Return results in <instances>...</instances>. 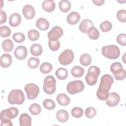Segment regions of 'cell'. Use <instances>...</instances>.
Segmentation results:
<instances>
[{"instance_id":"8","label":"cell","mask_w":126,"mask_h":126,"mask_svg":"<svg viewBox=\"0 0 126 126\" xmlns=\"http://www.w3.org/2000/svg\"><path fill=\"white\" fill-rule=\"evenodd\" d=\"M74 53L70 49L63 51L59 57V63L63 65H66L72 62L74 59Z\"/></svg>"},{"instance_id":"23","label":"cell","mask_w":126,"mask_h":126,"mask_svg":"<svg viewBox=\"0 0 126 126\" xmlns=\"http://www.w3.org/2000/svg\"><path fill=\"white\" fill-rule=\"evenodd\" d=\"M56 118L60 122L65 123L68 120L69 115L67 111L64 109H61L57 112Z\"/></svg>"},{"instance_id":"4","label":"cell","mask_w":126,"mask_h":126,"mask_svg":"<svg viewBox=\"0 0 126 126\" xmlns=\"http://www.w3.org/2000/svg\"><path fill=\"white\" fill-rule=\"evenodd\" d=\"M110 70L117 80H124L126 77V70L120 62L113 63L111 65Z\"/></svg>"},{"instance_id":"5","label":"cell","mask_w":126,"mask_h":126,"mask_svg":"<svg viewBox=\"0 0 126 126\" xmlns=\"http://www.w3.org/2000/svg\"><path fill=\"white\" fill-rule=\"evenodd\" d=\"M56 80L52 75L46 76L43 82V89L44 92L48 94H53L56 90Z\"/></svg>"},{"instance_id":"31","label":"cell","mask_w":126,"mask_h":126,"mask_svg":"<svg viewBox=\"0 0 126 126\" xmlns=\"http://www.w3.org/2000/svg\"><path fill=\"white\" fill-rule=\"evenodd\" d=\"M13 43L10 39H6L2 41V49L6 52H11L13 49Z\"/></svg>"},{"instance_id":"39","label":"cell","mask_w":126,"mask_h":126,"mask_svg":"<svg viewBox=\"0 0 126 126\" xmlns=\"http://www.w3.org/2000/svg\"><path fill=\"white\" fill-rule=\"evenodd\" d=\"M96 110L93 107H89L85 109V115L88 118H93L96 115Z\"/></svg>"},{"instance_id":"11","label":"cell","mask_w":126,"mask_h":126,"mask_svg":"<svg viewBox=\"0 0 126 126\" xmlns=\"http://www.w3.org/2000/svg\"><path fill=\"white\" fill-rule=\"evenodd\" d=\"M63 32L62 28L59 26H54L48 33V37L50 40H57L63 35Z\"/></svg>"},{"instance_id":"41","label":"cell","mask_w":126,"mask_h":126,"mask_svg":"<svg viewBox=\"0 0 126 126\" xmlns=\"http://www.w3.org/2000/svg\"><path fill=\"white\" fill-rule=\"evenodd\" d=\"M11 33V30L6 26H3L0 27V35L2 37H6L10 36Z\"/></svg>"},{"instance_id":"17","label":"cell","mask_w":126,"mask_h":126,"mask_svg":"<svg viewBox=\"0 0 126 126\" xmlns=\"http://www.w3.org/2000/svg\"><path fill=\"white\" fill-rule=\"evenodd\" d=\"M21 17L18 13L12 14L9 19V23L12 27H16L18 26L21 22Z\"/></svg>"},{"instance_id":"45","label":"cell","mask_w":126,"mask_h":126,"mask_svg":"<svg viewBox=\"0 0 126 126\" xmlns=\"http://www.w3.org/2000/svg\"><path fill=\"white\" fill-rule=\"evenodd\" d=\"M1 121L0 125L1 126H12L13 124L11 121L10 119H4Z\"/></svg>"},{"instance_id":"30","label":"cell","mask_w":126,"mask_h":126,"mask_svg":"<svg viewBox=\"0 0 126 126\" xmlns=\"http://www.w3.org/2000/svg\"><path fill=\"white\" fill-rule=\"evenodd\" d=\"M80 62L81 64L83 66H89L92 62V57L91 55L87 53L82 54L80 58Z\"/></svg>"},{"instance_id":"21","label":"cell","mask_w":126,"mask_h":126,"mask_svg":"<svg viewBox=\"0 0 126 126\" xmlns=\"http://www.w3.org/2000/svg\"><path fill=\"white\" fill-rule=\"evenodd\" d=\"M57 101L58 103L62 106H67L69 104L70 100L69 96L65 94L61 93L57 95Z\"/></svg>"},{"instance_id":"35","label":"cell","mask_w":126,"mask_h":126,"mask_svg":"<svg viewBox=\"0 0 126 126\" xmlns=\"http://www.w3.org/2000/svg\"><path fill=\"white\" fill-rule=\"evenodd\" d=\"M112 28V23L109 21H104L100 25V28L103 32H108L110 31Z\"/></svg>"},{"instance_id":"7","label":"cell","mask_w":126,"mask_h":126,"mask_svg":"<svg viewBox=\"0 0 126 126\" xmlns=\"http://www.w3.org/2000/svg\"><path fill=\"white\" fill-rule=\"evenodd\" d=\"M25 91L27 97L30 100H33L36 98L39 93V88L37 85L33 83H29L25 86Z\"/></svg>"},{"instance_id":"47","label":"cell","mask_w":126,"mask_h":126,"mask_svg":"<svg viewBox=\"0 0 126 126\" xmlns=\"http://www.w3.org/2000/svg\"><path fill=\"white\" fill-rule=\"evenodd\" d=\"M93 3L97 6H101L103 4L105 1L104 0H93Z\"/></svg>"},{"instance_id":"27","label":"cell","mask_w":126,"mask_h":126,"mask_svg":"<svg viewBox=\"0 0 126 126\" xmlns=\"http://www.w3.org/2000/svg\"><path fill=\"white\" fill-rule=\"evenodd\" d=\"M60 10L64 13L68 12L71 8V3L69 1L67 0H61L59 3Z\"/></svg>"},{"instance_id":"40","label":"cell","mask_w":126,"mask_h":126,"mask_svg":"<svg viewBox=\"0 0 126 126\" xmlns=\"http://www.w3.org/2000/svg\"><path fill=\"white\" fill-rule=\"evenodd\" d=\"M13 39L17 43H22L25 40V36L22 32H16L13 34Z\"/></svg>"},{"instance_id":"32","label":"cell","mask_w":126,"mask_h":126,"mask_svg":"<svg viewBox=\"0 0 126 126\" xmlns=\"http://www.w3.org/2000/svg\"><path fill=\"white\" fill-rule=\"evenodd\" d=\"M53 69L52 65L48 62H44L42 63L40 66V71L44 74L50 73Z\"/></svg>"},{"instance_id":"15","label":"cell","mask_w":126,"mask_h":126,"mask_svg":"<svg viewBox=\"0 0 126 126\" xmlns=\"http://www.w3.org/2000/svg\"><path fill=\"white\" fill-rule=\"evenodd\" d=\"M12 59L10 54H3L0 57V64L2 68H7L12 63Z\"/></svg>"},{"instance_id":"36","label":"cell","mask_w":126,"mask_h":126,"mask_svg":"<svg viewBox=\"0 0 126 126\" xmlns=\"http://www.w3.org/2000/svg\"><path fill=\"white\" fill-rule=\"evenodd\" d=\"M39 60L35 57L30 58L28 61V65L30 68L34 69L36 68L39 63Z\"/></svg>"},{"instance_id":"14","label":"cell","mask_w":126,"mask_h":126,"mask_svg":"<svg viewBox=\"0 0 126 126\" xmlns=\"http://www.w3.org/2000/svg\"><path fill=\"white\" fill-rule=\"evenodd\" d=\"M22 12L24 16L27 19H32L35 15V10L30 4L25 5L22 9Z\"/></svg>"},{"instance_id":"43","label":"cell","mask_w":126,"mask_h":126,"mask_svg":"<svg viewBox=\"0 0 126 126\" xmlns=\"http://www.w3.org/2000/svg\"><path fill=\"white\" fill-rule=\"evenodd\" d=\"M117 18L118 20L122 23L126 22V11L125 9H121L117 12Z\"/></svg>"},{"instance_id":"16","label":"cell","mask_w":126,"mask_h":126,"mask_svg":"<svg viewBox=\"0 0 126 126\" xmlns=\"http://www.w3.org/2000/svg\"><path fill=\"white\" fill-rule=\"evenodd\" d=\"M80 18V15L78 12L72 11L68 15L66 18V20L69 24L73 25L78 23L79 22Z\"/></svg>"},{"instance_id":"46","label":"cell","mask_w":126,"mask_h":126,"mask_svg":"<svg viewBox=\"0 0 126 126\" xmlns=\"http://www.w3.org/2000/svg\"><path fill=\"white\" fill-rule=\"evenodd\" d=\"M0 24L2 25V24L4 23L6 21V14L5 12L3 10H1L0 12Z\"/></svg>"},{"instance_id":"33","label":"cell","mask_w":126,"mask_h":126,"mask_svg":"<svg viewBox=\"0 0 126 126\" xmlns=\"http://www.w3.org/2000/svg\"><path fill=\"white\" fill-rule=\"evenodd\" d=\"M30 113L33 115H38L41 111V106L37 103H33L29 107Z\"/></svg>"},{"instance_id":"2","label":"cell","mask_w":126,"mask_h":126,"mask_svg":"<svg viewBox=\"0 0 126 126\" xmlns=\"http://www.w3.org/2000/svg\"><path fill=\"white\" fill-rule=\"evenodd\" d=\"M25 100V95L21 90L14 89L10 91L8 96V102L11 104L20 105Z\"/></svg>"},{"instance_id":"24","label":"cell","mask_w":126,"mask_h":126,"mask_svg":"<svg viewBox=\"0 0 126 126\" xmlns=\"http://www.w3.org/2000/svg\"><path fill=\"white\" fill-rule=\"evenodd\" d=\"M89 37L92 40H96L99 36V32L94 26L91 27L87 31V32Z\"/></svg>"},{"instance_id":"9","label":"cell","mask_w":126,"mask_h":126,"mask_svg":"<svg viewBox=\"0 0 126 126\" xmlns=\"http://www.w3.org/2000/svg\"><path fill=\"white\" fill-rule=\"evenodd\" d=\"M19 113L18 109L14 107H9L7 109L3 110L0 114V120L4 119H13L16 118Z\"/></svg>"},{"instance_id":"19","label":"cell","mask_w":126,"mask_h":126,"mask_svg":"<svg viewBox=\"0 0 126 126\" xmlns=\"http://www.w3.org/2000/svg\"><path fill=\"white\" fill-rule=\"evenodd\" d=\"M19 123L21 126H31L32 118L27 113H22L19 118Z\"/></svg>"},{"instance_id":"48","label":"cell","mask_w":126,"mask_h":126,"mask_svg":"<svg viewBox=\"0 0 126 126\" xmlns=\"http://www.w3.org/2000/svg\"><path fill=\"white\" fill-rule=\"evenodd\" d=\"M125 55H126V53H125L124 54V56H123V62H124L125 63H126V62L125 61Z\"/></svg>"},{"instance_id":"10","label":"cell","mask_w":126,"mask_h":126,"mask_svg":"<svg viewBox=\"0 0 126 126\" xmlns=\"http://www.w3.org/2000/svg\"><path fill=\"white\" fill-rule=\"evenodd\" d=\"M113 77L109 74H104L101 77L99 88L109 91L113 84Z\"/></svg>"},{"instance_id":"42","label":"cell","mask_w":126,"mask_h":126,"mask_svg":"<svg viewBox=\"0 0 126 126\" xmlns=\"http://www.w3.org/2000/svg\"><path fill=\"white\" fill-rule=\"evenodd\" d=\"M48 45L50 50L53 51H56L60 47V42L59 40L54 41L49 40Z\"/></svg>"},{"instance_id":"44","label":"cell","mask_w":126,"mask_h":126,"mask_svg":"<svg viewBox=\"0 0 126 126\" xmlns=\"http://www.w3.org/2000/svg\"><path fill=\"white\" fill-rule=\"evenodd\" d=\"M117 42L122 46L126 45V34L125 33H120L117 35L116 38Z\"/></svg>"},{"instance_id":"25","label":"cell","mask_w":126,"mask_h":126,"mask_svg":"<svg viewBox=\"0 0 126 126\" xmlns=\"http://www.w3.org/2000/svg\"><path fill=\"white\" fill-rule=\"evenodd\" d=\"M30 52L34 56H38L42 53V47L39 44H33L30 48Z\"/></svg>"},{"instance_id":"13","label":"cell","mask_w":126,"mask_h":126,"mask_svg":"<svg viewBox=\"0 0 126 126\" xmlns=\"http://www.w3.org/2000/svg\"><path fill=\"white\" fill-rule=\"evenodd\" d=\"M15 58L19 60H24L27 56V49L25 46H17L14 52Z\"/></svg>"},{"instance_id":"29","label":"cell","mask_w":126,"mask_h":126,"mask_svg":"<svg viewBox=\"0 0 126 126\" xmlns=\"http://www.w3.org/2000/svg\"><path fill=\"white\" fill-rule=\"evenodd\" d=\"M109 95V91L98 88L96 92L97 98L101 100H106Z\"/></svg>"},{"instance_id":"28","label":"cell","mask_w":126,"mask_h":126,"mask_svg":"<svg viewBox=\"0 0 126 126\" xmlns=\"http://www.w3.org/2000/svg\"><path fill=\"white\" fill-rule=\"evenodd\" d=\"M55 75L59 80H64L68 76V71L66 68L60 67L56 71Z\"/></svg>"},{"instance_id":"37","label":"cell","mask_w":126,"mask_h":126,"mask_svg":"<svg viewBox=\"0 0 126 126\" xmlns=\"http://www.w3.org/2000/svg\"><path fill=\"white\" fill-rule=\"evenodd\" d=\"M44 107L47 110H53L56 107V104L54 101L51 99H46L43 102Z\"/></svg>"},{"instance_id":"34","label":"cell","mask_w":126,"mask_h":126,"mask_svg":"<svg viewBox=\"0 0 126 126\" xmlns=\"http://www.w3.org/2000/svg\"><path fill=\"white\" fill-rule=\"evenodd\" d=\"M39 36V32L37 30L34 29L31 30L28 32V38L31 41H36L38 40Z\"/></svg>"},{"instance_id":"12","label":"cell","mask_w":126,"mask_h":126,"mask_svg":"<svg viewBox=\"0 0 126 126\" xmlns=\"http://www.w3.org/2000/svg\"><path fill=\"white\" fill-rule=\"evenodd\" d=\"M120 100V95L116 92H112L109 94V97L106 100V104L111 107L117 105Z\"/></svg>"},{"instance_id":"1","label":"cell","mask_w":126,"mask_h":126,"mask_svg":"<svg viewBox=\"0 0 126 126\" xmlns=\"http://www.w3.org/2000/svg\"><path fill=\"white\" fill-rule=\"evenodd\" d=\"M102 55L109 59H117L120 55L119 48L115 45H109L103 46L101 49Z\"/></svg>"},{"instance_id":"26","label":"cell","mask_w":126,"mask_h":126,"mask_svg":"<svg viewBox=\"0 0 126 126\" xmlns=\"http://www.w3.org/2000/svg\"><path fill=\"white\" fill-rule=\"evenodd\" d=\"M72 75L76 78L81 77L84 74V69L78 65L74 66L71 70Z\"/></svg>"},{"instance_id":"18","label":"cell","mask_w":126,"mask_h":126,"mask_svg":"<svg viewBox=\"0 0 126 126\" xmlns=\"http://www.w3.org/2000/svg\"><path fill=\"white\" fill-rule=\"evenodd\" d=\"M92 26H94L93 22L89 19H85L80 23L79 28L82 32L87 33L88 30Z\"/></svg>"},{"instance_id":"6","label":"cell","mask_w":126,"mask_h":126,"mask_svg":"<svg viewBox=\"0 0 126 126\" xmlns=\"http://www.w3.org/2000/svg\"><path fill=\"white\" fill-rule=\"evenodd\" d=\"M85 88L83 82L81 80H74L69 82L66 89L69 94H74L82 92Z\"/></svg>"},{"instance_id":"20","label":"cell","mask_w":126,"mask_h":126,"mask_svg":"<svg viewBox=\"0 0 126 126\" xmlns=\"http://www.w3.org/2000/svg\"><path fill=\"white\" fill-rule=\"evenodd\" d=\"M37 28L41 31H46L49 28V23L45 18H40L37 19L36 22Z\"/></svg>"},{"instance_id":"3","label":"cell","mask_w":126,"mask_h":126,"mask_svg":"<svg viewBox=\"0 0 126 126\" xmlns=\"http://www.w3.org/2000/svg\"><path fill=\"white\" fill-rule=\"evenodd\" d=\"M100 73L99 68L95 65L91 66L88 70V73L85 77L87 84L90 86L94 85L97 80V78Z\"/></svg>"},{"instance_id":"38","label":"cell","mask_w":126,"mask_h":126,"mask_svg":"<svg viewBox=\"0 0 126 126\" xmlns=\"http://www.w3.org/2000/svg\"><path fill=\"white\" fill-rule=\"evenodd\" d=\"M71 115L75 118H79L83 115V109L79 107H75L71 110Z\"/></svg>"},{"instance_id":"22","label":"cell","mask_w":126,"mask_h":126,"mask_svg":"<svg viewBox=\"0 0 126 126\" xmlns=\"http://www.w3.org/2000/svg\"><path fill=\"white\" fill-rule=\"evenodd\" d=\"M55 3L54 0H46L43 1L42 3V8L47 12H51L55 8Z\"/></svg>"}]
</instances>
